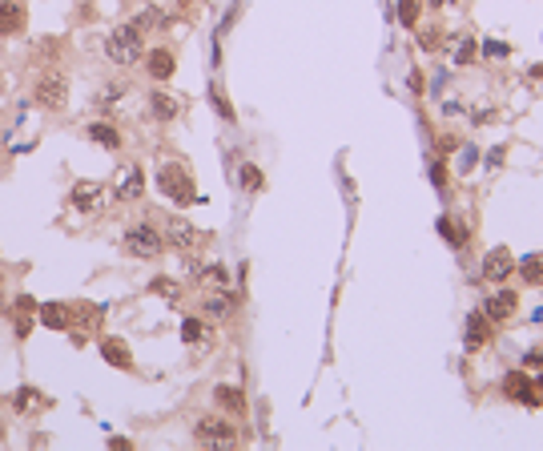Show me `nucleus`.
I'll return each instance as SVG.
<instances>
[{"label": "nucleus", "instance_id": "f257e3e1", "mask_svg": "<svg viewBox=\"0 0 543 451\" xmlns=\"http://www.w3.org/2000/svg\"><path fill=\"white\" fill-rule=\"evenodd\" d=\"M105 57H109L117 69H129V65H137L141 57H145V40H141V28L129 21V25H117L105 37Z\"/></svg>", "mask_w": 543, "mask_h": 451}, {"label": "nucleus", "instance_id": "f03ea898", "mask_svg": "<svg viewBox=\"0 0 543 451\" xmlns=\"http://www.w3.org/2000/svg\"><path fill=\"white\" fill-rule=\"evenodd\" d=\"M121 250L129 254V258H137V262H149V258H157V254L165 250V234H157V226H149V218H145V222H137V226L125 230Z\"/></svg>", "mask_w": 543, "mask_h": 451}, {"label": "nucleus", "instance_id": "7ed1b4c3", "mask_svg": "<svg viewBox=\"0 0 543 451\" xmlns=\"http://www.w3.org/2000/svg\"><path fill=\"white\" fill-rule=\"evenodd\" d=\"M194 439H198L201 447H234L237 431H234V423H225L222 415H201L198 423H194Z\"/></svg>", "mask_w": 543, "mask_h": 451}, {"label": "nucleus", "instance_id": "20e7f679", "mask_svg": "<svg viewBox=\"0 0 543 451\" xmlns=\"http://www.w3.org/2000/svg\"><path fill=\"white\" fill-rule=\"evenodd\" d=\"M157 186L165 189V198H173L177 206H186V201H194V177L181 169V165H161L157 169Z\"/></svg>", "mask_w": 543, "mask_h": 451}, {"label": "nucleus", "instance_id": "39448f33", "mask_svg": "<svg viewBox=\"0 0 543 451\" xmlns=\"http://www.w3.org/2000/svg\"><path fill=\"white\" fill-rule=\"evenodd\" d=\"M33 101H37L40 109L61 113L65 105H69V81H65V77H40L37 89H33Z\"/></svg>", "mask_w": 543, "mask_h": 451}, {"label": "nucleus", "instance_id": "423d86ee", "mask_svg": "<svg viewBox=\"0 0 543 451\" xmlns=\"http://www.w3.org/2000/svg\"><path fill=\"white\" fill-rule=\"evenodd\" d=\"M511 270H515V258H511V250H503V246H495V250L483 258V278L495 282V286H503L507 278H511Z\"/></svg>", "mask_w": 543, "mask_h": 451}, {"label": "nucleus", "instance_id": "0eeeda50", "mask_svg": "<svg viewBox=\"0 0 543 451\" xmlns=\"http://www.w3.org/2000/svg\"><path fill=\"white\" fill-rule=\"evenodd\" d=\"M28 25V13L21 0H0V37H16V33H25Z\"/></svg>", "mask_w": 543, "mask_h": 451}, {"label": "nucleus", "instance_id": "6e6552de", "mask_svg": "<svg viewBox=\"0 0 543 451\" xmlns=\"http://www.w3.org/2000/svg\"><path fill=\"white\" fill-rule=\"evenodd\" d=\"M503 395L507 399H515V403H535L539 399V391H535V379H527L523 371H511V375L503 379Z\"/></svg>", "mask_w": 543, "mask_h": 451}, {"label": "nucleus", "instance_id": "1a4fd4ad", "mask_svg": "<svg viewBox=\"0 0 543 451\" xmlns=\"http://www.w3.org/2000/svg\"><path fill=\"white\" fill-rule=\"evenodd\" d=\"M37 318L49 326V330H69V326H73V306H69V302H40Z\"/></svg>", "mask_w": 543, "mask_h": 451}, {"label": "nucleus", "instance_id": "9d476101", "mask_svg": "<svg viewBox=\"0 0 543 451\" xmlns=\"http://www.w3.org/2000/svg\"><path fill=\"white\" fill-rule=\"evenodd\" d=\"M101 359L117 371H129L133 367V355H129V343L125 338H101Z\"/></svg>", "mask_w": 543, "mask_h": 451}, {"label": "nucleus", "instance_id": "9b49d317", "mask_svg": "<svg viewBox=\"0 0 543 451\" xmlns=\"http://www.w3.org/2000/svg\"><path fill=\"white\" fill-rule=\"evenodd\" d=\"M141 194H145V174H141V165H129L121 174V182H117V198L121 201H141Z\"/></svg>", "mask_w": 543, "mask_h": 451}, {"label": "nucleus", "instance_id": "f8f14e48", "mask_svg": "<svg viewBox=\"0 0 543 451\" xmlns=\"http://www.w3.org/2000/svg\"><path fill=\"white\" fill-rule=\"evenodd\" d=\"M213 403H218L225 415H246V395H242L234 383H222V387H213Z\"/></svg>", "mask_w": 543, "mask_h": 451}, {"label": "nucleus", "instance_id": "ddd939ff", "mask_svg": "<svg viewBox=\"0 0 543 451\" xmlns=\"http://www.w3.org/2000/svg\"><path fill=\"white\" fill-rule=\"evenodd\" d=\"M165 242H173L177 250H189V246L198 242V230H194L186 218H169V222H165Z\"/></svg>", "mask_w": 543, "mask_h": 451}, {"label": "nucleus", "instance_id": "4468645a", "mask_svg": "<svg viewBox=\"0 0 543 451\" xmlns=\"http://www.w3.org/2000/svg\"><path fill=\"white\" fill-rule=\"evenodd\" d=\"M173 69H177V61H173V52L169 49H153L145 57V73L153 77V81H169Z\"/></svg>", "mask_w": 543, "mask_h": 451}, {"label": "nucleus", "instance_id": "2eb2a0df", "mask_svg": "<svg viewBox=\"0 0 543 451\" xmlns=\"http://www.w3.org/2000/svg\"><path fill=\"white\" fill-rule=\"evenodd\" d=\"M149 113H153L157 121H173V117L181 113V105H177V97H173V93H165V89H153V93H149Z\"/></svg>", "mask_w": 543, "mask_h": 451}, {"label": "nucleus", "instance_id": "dca6fc26", "mask_svg": "<svg viewBox=\"0 0 543 451\" xmlns=\"http://www.w3.org/2000/svg\"><path fill=\"white\" fill-rule=\"evenodd\" d=\"M487 338H491V318L487 314H471L467 323V351H479V347H487Z\"/></svg>", "mask_w": 543, "mask_h": 451}, {"label": "nucleus", "instance_id": "f3484780", "mask_svg": "<svg viewBox=\"0 0 543 451\" xmlns=\"http://www.w3.org/2000/svg\"><path fill=\"white\" fill-rule=\"evenodd\" d=\"M511 311H515V294H511V290H499L495 299L483 302V314H487L491 323H503V318H507Z\"/></svg>", "mask_w": 543, "mask_h": 451}, {"label": "nucleus", "instance_id": "a211bd4d", "mask_svg": "<svg viewBox=\"0 0 543 451\" xmlns=\"http://www.w3.org/2000/svg\"><path fill=\"white\" fill-rule=\"evenodd\" d=\"M97 201H101V186H97V182H77V186H73V210L89 213V210H97Z\"/></svg>", "mask_w": 543, "mask_h": 451}, {"label": "nucleus", "instance_id": "6ab92c4d", "mask_svg": "<svg viewBox=\"0 0 543 451\" xmlns=\"http://www.w3.org/2000/svg\"><path fill=\"white\" fill-rule=\"evenodd\" d=\"M89 138L97 141V145H105V150H117V145H121V129L113 126V121H93V126H89Z\"/></svg>", "mask_w": 543, "mask_h": 451}, {"label": "nucleus", "instance_id": "aec40b11", "mask_svg": "<svg viewBox=\"0 0 543 451\" xmlns=\"http://www.w3.org/2000/svg\"><path fill=\"white\" fill-rule=\"evenodd\" d=\"M230 311H234V299L230 294H213V299H206V318H230Z\"/></svg>", "mask_w": 543, "mask_h": 451}, {"label": "nucleus", "instance_id": "412c9836", "mask_svg": "<svg viewBox=\"0 0 543 451\" xmlns=\"http://www.w3.org/2000/svg\"><path fill=\"white\" fill-rule=\"evenodd\" d=\"M133 25L141 28V33H149V28H161V25H165V13H161L157 4H149V9H141V13L133 16Z\"/></svg>", "mask_w": 543, "mask_h": 451}, {"label": "nucleus", "instance_id": "4be33fe9", "mask_svg": "<svg viewBox=\"0 0 543 451\" xmlns=\"http://www.w3.org/2000/svg\"><path fill=\"white\" fill-rule=\"evenodd\" d=\"M419 9H422V0H398V21H403V28L419 25Z\"/></svg>", "mask_w": 543, "mask_h": 451}, {"label": "nucleus", "instance_id": "5701e85b", "mask_svg": "<svg viewBox=\"0 0 543 451\" xmlns=\"http://www.w3.org/2000/svg\"><path fill=\"white\" fill-rule=\"evenodd\" d=\"M519 274H523V282H539L543 278V254H531L527 262L519 266Z\"/></svg>", "mask_w": 543, "mask_h": 451}, {"label": "nucleus", "instance_id": "b1692460", "mask_svg": "<svg viewBox=\"0 0 543 451\" xmlns=\"http://www.w3.org/2000/svg\"><path fill=\"white\" fill-rule=\"evenodd\" d=\"M149 290H153V294H161V299H177V282H173V278H153V282H149Z\"/></svg>", "mask_w": 543, "mask_h": 451}, {"label": "nucleus", "instance_id": "393cba45", "mask_svg": "<svg viewBox=\"0 0 543 451\" xmlns=\"http://www.w3.org/2000/svg\"><path fill=\"white\" fill-rule=\"evenodd\" d=\"M201 286L222 290V286H225V270H222V266H210V270H201Z\"/></svg>", "mask_w": 543, "mask_h": 451}, {"label": "nucleus", "instance_id": "a878e982", "mask_svg": "<svg viewBox=\"0 0 543 451\" xmlns=\"http://www.w3.org/2000/svg\"><path fill=\"white\" fill-rule=\"evenodd\" d=\"M13 314H16V318H33V314H37V302L28 299V294H16V302H13Z\"/></svg>", "mask_w": 543, "mask_h": 451}, {"label": "nucleus", "instance_id": "bb28decb", "mask_svg": "<svg viewBox=\"0 0 543 451\" xmlns=\"http://www.w3.org/2000/svg\"><path fill=\"white\" fill-rule=\"evenodd\" d=\"M210 101H213V109L222 113L225 121H234V109H230V101H225V93H222V89H210Z\"/></svg>", "mask_w": 543, "mask_h": 451}, {"label": "nucleus", "instance_id": "cd10ccee", "mask_svg": "<svg viewBox=\"0 0 543 451\" xmlns=\"http://www.w3.org/2000/svg\"><path fill=\"white\" fill-rule=\"evenodd\" d=\"M121 93H129V89H125V85H105V93L97 97V105H117V101H121Z\"/></svg>", "mask_w": 543, "mask_h": 451}, {"label": "nucleus", "instance_id": "c85d7f7f", "mask_svg": "<svg viewBox=\"0 0 543 451\" xmlns=\"http://www.w3.org/2000/svg\"><path fill=\"white\" fill-rule=\"evenodd\" d=\"M242 186H246V189H262V174L254 169V165H242Z\"/></svg>", "mask_w": 543, "mask_h": 451}, {"label": "nucleus", "instance_id": "c756f323", "mask_svg": "<svg viewBox=\"0 0 543 451\" xmlns=\"http://www.w3.org/2000/svg\"><path fill=\"white\" fill-rule=\"evenodd\" d=\"M181 338H186V343H198V338H201V323H198V318H186V323H181Z\"/></svg>", "mask_w": 543, "mask_h": 451}, {"label": "nucleus", "instance_id": "7c9ffc66", "mask_svg": "<svg viewBox=\"0 0 543 451\" xmlns=\"http://www.w3.org/2000/svg\"><path fill=\"white\" fill-rule=\"evenodd\" d=\"M459 65H471L475 61V40H463V45H459V57H455Z\"/></svg>", "mask_w": 543, "mask_h": 451}, {"label": "nucleus", "instance_id": "2f4dec72", "mask_svg": "<svg viewBox=\"0 0 543 451\" xmlns=\"http://www.w3.org/2000/svg\"><path fill=\"white\" fill-rule=\"evenodd\" d=\"M439 230H443V238L459 242V234H455V226H451V218H439Z\"/></svg>", "mask_w": 543, "mask_h": 451}, {"label": "nucleus", "instance_id": "473e14b6", "mask_svg": "<svg viewBox=\"0 0 543 451\" xmlns=\"http://www.w3.org/2000/svg\"><path fill=\"white\" fill-rule=\"evenodd\" d=\"M28 403H33V391H16V411H25Z\"/></svg>", "mask_w": 543, "mask_h": 451}, {"label": "nucleus", "instance_id": "72a5a7b5", "mask_svg": "<svg viewBox=\"0 0 543 451\" xmlns=\"http://www.w3.org/2000/svg\"><path fill=\"white\" fill-rule=\"evenodd\" d=\"M422 49H439V33H422Z\"/></svg>", "mask_w": 543, "mask_h": 451}, {"label": "nucleus", "instance_id": "f704fd0d", "mask_svg": "<svg viewBox=\"0 0 543 451\" xmlns=\"http://www.w3.org/2000/svg\"><path fill=\"white\" fill-rule=\"evenodd\" d=\"M431 177H435V186H439V189L447 186V169H443V165H435V169H431Z\"/></svg>", "mask_w": 543, "mask_h": 451}, {"label": "nucleus", "instance_id": "c9c22d12", "mask_svg": "<svg viewBox=\"0 0 543 451\" xmlns=\"http://www.w3.org/2000/svg\"><path fill=\"white\" fill-rule=\"evenodd\" d=\"M109 447H117V451H129V447H133V443H129V439H121V435H117V439H109Z\"/></svg>", "mask_w": 543, "mask_h": 451}, {"label": "nucleus", "instance_id": "e433bc0d", "mask_svg": "<svg viewBox=\"0 0 543 451\" xmlns=\"http://www.w3.org/2000/svg\"><path fill=\"white\" fill-rule=\"evenodd\" d=\"M435 9H443V4H455V0H431Z\"/></svg>", "mask_w": 543, "mask_h": 451}, {"label": "nucleus", "instance_id": "4c0bfd02", "mask_svg": "<svg viewBox=\"0 0 543 451\" xmlns=\"http://www.w3.org/2000/svg\"><path fill=\"white\" fill-rule=\"evenodd\" d=\"M0 290H4V274H0Z\"/></svg>", "mask_w": 543, "mask_h": 451}, {"label": "nucleus", "instance_id": "58836bf2", "mask_svg": "<svg viewBox=\"0 0 543 451\" xmlns=\"http://www.w3.org/2000/svg\"><path fill=\"white\" fill-rule=\"evenodd\" d=\"M535 383H539V387H543V379H535Z\"/></svg>", "mask_w": 543, "mask_h": 451}]
</instances>
